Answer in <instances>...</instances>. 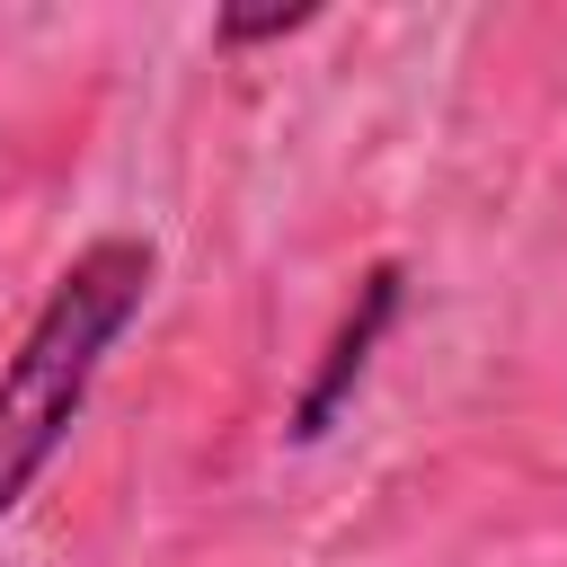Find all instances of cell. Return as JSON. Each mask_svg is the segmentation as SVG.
Masks as SVG:
<instances>
[{
    "instance_id": "cell-1",
    "label": "cell",
    "mask_w": 567,
    "mask_h": 567,
    "mask_svg": "<svg viewBox=\"0 0 567 567\" xmlns=\"http://www.w3.org/2000/svg\"><path fill=\"white\" fill-rule=\"evenodd\" d=\"M151 275H159L151 239L106 230L35 301L27 337L0 363V514H18L35 496V478L53 470V452L71 443V425H80V408L97 390V363L115 354V337L151 301Z\"/></svg>"
},
{
    "instance_id": "cell-2",
    "label": "cell",
    "mask_w": 567,
    "mask_h": 567,
    "mask_svg": "<svg viewBox=\"0 0 567 567\" xmlns=\"http://www.w3.org/2000/svg\"><path fill=\"white\" fill-rule=\"evenodd\" d=\"M399 301H408V266H399V257L363 266V284H354V301H346V319H337V337H328V354H319L310 390L292 399V425H284V443H319V434L346 416V399L363 390V372H372V354H381V337H390Z\"/></svg>"
},
{
    "instance_id": "cell-3",
    "label": "cell",
    "mask_w": 567,
    "mask_h": 567,
    "mask_svg": "<svg viewBox=\"0 0 567 567\" xmlns=\"http://www.w3.org/2000/svg\"><path fill=\"white\" fill-rule=\"evenodd\" d=\"M301 27H319L310 0L301 9H221L213 18V44H266V35H301Z\"/></svg>"
}]
</instances>
